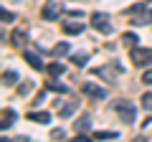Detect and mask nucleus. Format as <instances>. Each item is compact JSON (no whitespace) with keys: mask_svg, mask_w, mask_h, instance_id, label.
<instances>
[{"mask_svg":"<svg viewBox=\"0 0 152 142\" xmlns=\"http://www.w3.org/2000/svg\"><path fill=\"white\" fill-rule=\"evenodd\" d=\"M129 20L134 23V26H147V23H152V0H145V3L132 5Z\"/></svg>","mask_w":152,"mask_h":142,"instance_id":"f257e3e1","label":"nucleus"},{"mask_svg":"<svg viewBox=\"0 0 152 142\" xmlns=\"http://www.w3.org/2000/svg\"><path fill=\"white\" fill-rule=\"evenodd\" d=\"M112 109L119 114L122 122H127V124H132V122L137 119V109H134V104L127 102V99H117V102L112 104Z\"/></svg>","mask_w":152,"mask_h":142,"instance_id":"f03ea898","label":"nucleus"},{"mask_svg":"<svg viewBox=\"0 0 152 142\" xmlns=\"http://www.w3.org/2000/svg\"><path fill=\"white\" fill-rule=\"evenodd\" d=\"M129 59H132V64H137V66H150L152 64V48H132L129 51Z\"/></svg>","mask_w":152,"mask_h":142,"instance_id":"7ed1b4c3","label":"nucleus"},{"mask_svg":"<svg viewBox=\"0 0 152 142\" xmlns=\"http://www.w3.org/2000/svg\"><path fill=\"white\" fill-rule=\"evenodd\" d=\"M91 26L102 33H112V23H109V18L104 13H91Z\"/></svg>","mask_w":152,"mask_h":142,"instance_id":"20e7f679","label":"nucleus"},{"mask_svg":"<svg viewBox=\"0 0 152 142\" xmlns=\"http://www.w3.org/2000/svg\"><path fill=\"white\" fill-rule=\"evenodd\" d=\"M58 15H61V5L58 3H46V5L41 8V18H46V20H56Z\"/></svg>","mask_w":152,"mask_h":142,"instance_id":"39448f33","label":"nucleus"},{"mask_svg":"<svg viewBox=\"0 0 152 142\" xmlns=\"http://www.w3.org/2000/svg\"><path fill=\"white\" fill-rule=\"evenodd\" d=\"M84 94L86 97H94V99H107V89L96 86V84H84Z\"/></svg>","mask_w":152,"mask_h":142,"instance_id":"423d86ee","label":"nucleus"},{"mask_svg":"<svg viewBox=\"0 0 152 142\" xmlns=\"http://www.w3.org/2000/svg\"><path fill=\"white\" fill-rule=\"evenodd\" d=\"M46 89H48V91H56V94H69V91H71L66 84H58V81H53V79L46 81Z\"/></svg>","mask_w":152,"mask_h":142,"instance_id":"0eeeda50","label":"nucleus"},{"mask_svg":"<svg viewBox=\"0 0 152 142\" xmlns=\"http://www.w3.org/2000/svg\"><path fill=\"white\" fill-rule=\"evenodd\" d=\"M28 119L38 122V124H48V122H51V114H48V112H28Z\"/></svg>","mask_w":152,"mask_h":142,"instance_id":"6e6552de","label":"nucleus"},{"mask_svg":"<svg viewBox=\"0 0 152 142\" xmlns=\"http://www.w3.org/2000/svg\"><path fill=\"white\" fill-rule=\"evenodd\" d=\"M23 59H26V61H28V66H33L36 71H41V69H43V61L38 59L36 53H31V51H26V53H23Z\"/></svg>","mask_w":152,"mask_h":142,"instance_id":"1a4fd4ad","label":"nucleus"},{"mask_svg":"<svg viewBox=\"0 0 152 142\" xmlns=\"http://www.w3.org/2000/svg\"><path fill=\"white\" fill-rule=\"evenodd\" d=\"M15 117H18V114H15L13 109H3V122H0V127H3V130H8V127L15 122Z\"/></svg>","mask_w":152,"mask_h":142,"instance_id":"9d476101","label":"nucleus"},{"mask_svg":"<svg viewBox=\"0 0 152 142\" xmlns=\"http://www.w3.org/2000/svg\"><path fill=\"white\" fill-rule=\"evenodd\" d=\"M69 51H71L69 43H56L53 51H51V56H53V59H61V56H69Z\"/></svg>","mask_w":152,"mask_h":142,"instance_id":"9b49d317","label":"nucleus"},{"mask_svg":"<svg viewBox=\"0 0 152 142\" xmlns=\"http://www.w3.org/2000/svg\"><path fill=\"white\" fill-rule=\"evenodd\" d=\"M74 130H76V132H86V130H91V114H84L81 119L76 122Z\"/></svg>","mask_w":152,"mask_h":142,"instance_id":"f8f14e48","label":"nucleus"},{"mask_svg":"<svg viewBox=\"0 0 152 142\" xmlns=\"http://www.w3.org/2000/svg\"><path fill=\"white\" fill-rule=\"evenodd\" d=\"M76 109H79V102H69V104H64V107H61L58 117H64V119H66V117H71Z\"/></svg>","mask_w":152,"mask_h":142,"instance_id":"ddd939ff","label":"nucleus"},{"mask_svg":"<svg viewBox=\"0 0 152 142\" xmlns=\"http://www.w3.org/2000/svg\"><path fill=\"white\" fill-rule=\"evenodd\" d=\"M15 84H18L15 71H3V86H15Z\"/></svg>","mask_w":152,"mask_h":142,"instance_id":"4468645a","label":"nucleus"},{"mask_svg":"<svg viewBox=\"0 0 152 142\" xmlns=\"http://www.w3.org/2000/svg\"><path fill=\"white\" fill-rule=\"evenodd\" d=\"M81 31H84L81 23H71V20H66V23H64V33H69V36H71V33L76 36V33H81Z\"/></svg>","mask_w":152,"mask_h":142,"instance_id":"2eb2a0df","label":"nucleus"},{"mask_svg":"<svg viewBox=\"0 0 152 142\" xmlns=\"http://www.w3.org/2000/svg\"><path fill=\"white\" fill-rule=\"evenodd\" d=\"M94 140H117V137H119V135H117V132H109V130H104V132H94Z\"/></svg>","mask_w":152,"mask_h":142,"instance_id":"dca6fc26","label":"nucleus"},{"mask_svg":"<svg viewBox=\"0 0 152 142\" xmlns=\"http://www.w3.org/2000/svg\"><path fill=\"white\" fill-rule=\"evenodd\" d=\"M13 46H18V48L26 46V33H23V31H15V33H13Z\"/></svg>","mask_w":152,"mask_h":142,"instance_id":"f3484780","label":"nucleus"},{"mask_svg":"<svg viewBox=\"0 0 152 142\" xmlns=\"http://www.w3.org/2000/svg\"><path fill=\"white\" fill-rule=\"evenodd\" d=\"M122 41H124V46H129V48H134V46H137V36H134V33H129V31L122 36Z\"/></svg>","mask_w":152,"mask_h":142,"instance_id":"a211bd4d","label":"nucleus"},{"mask_svg":"<svg viewBox=\"0 0 152 142\" xmlns=\"http://www.w3.org/2000/svg\"><path fill=\"white\" fill-rule=\"evenodd\" d=\"M64 71H66L64 64H51V66H48V74H51V76H61Z\"/></svg>","mask_w":152,"mask_h":142,"instance_id":"6ab92c4d","label":"nucleus"},{"mask_svg":"<svg viewBox=\"0 0 152 142\" xmlns=\"http://www.w3.org/2000/svg\"><path fill=\"white\" fill-rule=\"evenodd\" d=\"M142 107H145L147 112H152V91H147V94H142Z\"/></svg>","mask_w":152,"mask_h":142,"instance_id":"aec40b11","label":"nucleus"},{"mask_svg":"<svg viewBox=\"0 0 152 142\" xmlns=\"http://www.w3.org/2000/svg\"><path fill=\"white\" fill-rule=\"evenodd\" d=\"M86 59H89L86 53H76V56H74V64H76V66H86Z\"/></svg>","mask_w":152,"mask_h":142,"instance_id":"412c9836","label":"nucleus"},{"mask_svg":"<svg viewBox=\"0 0 152 142\" xmlns=\"http://www.w3.org/2000/svg\"><path fill=\"white\" fill-rule=\"evenodd\" d=\"M71 142H94V137H89V135H84V132H79V135H76Z\"/></svg>","mask_w":152,"mask_h":142,"instance_id":"4be33fe9","label":"nucleus"},{"mask_svg":"<svg viewBox=\"0 0 152 142\" xmlns=\"http://www.w3.org/2000/svg\"><path fill=\"white\" fill-rule=\"evenodd\" d=\"M142 84H147V86H152V69H147L145 74H142Z\"/></svg>","mask_w":152,"mask_h":142,"instance_id":"5701e85b","label":"nucleus"},{"mask_svg":"<svg viewBox=\"0 0 152 142\" xmlns=\"http://www.w3.org/2000/svg\"><path fill=\"white\" fill-rule=\"evenodd\" d=\"M13 18H15V15H13V13H10V10H3V23H10V20H13Z\"/></svg>","mask_w":152,"mask_h":142,"instance_id":"b1692460","label":"nucleus"},{"mask_svg":"<svg viewBox=\"0 0 152 142\" xmlns=\"http://www.w3.org/2000/svg\"><path fill=\"white\" fill-rule=\"evenodd\" d=\"M51 137H53V140H64V130H53Z\"/></svg>","mask_w":152,"mask_h":142,"instance_id":"393cba45","label":"nucleus"},{"mask_svg":"<svg viewBox=\"0 0 152 142\" xmlns=\"http://www.w3.org/2000/svg\"><path fill=\"white\" fill-rule=\"evenodd\" d=\"M13 142H28V137H15Z\"/></svg>","mask_w":152,"mask_h":142,"instance_id":"a878e982","label":"nucleus"},{"mask_svg":"<svg viewBox=\"0 0 152 142\" xmlns=\"http://www.w3.org/2000/svg\"><path fill=\"white\" fill-rule=\"evenodd\" d=\"M0 142H10V140H8V137H3V140H0Z\"/></svg>","mask_w":152,"mask_h":142,"instance_id":"bb28decb","label":"nucleus"}]
</instances>
